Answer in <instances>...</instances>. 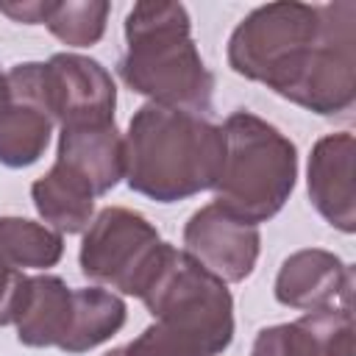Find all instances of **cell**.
I'll use <instances>...</instances> for the list:
<instances>
[{"label":"cell","mask_w":356,"mask_h":356,"mask_svg":"<svg viewBox=\"0 0 356 356\" xmlns=\"http://www.w3.org/2000/svg\"><path fill=\"white\" fill-rule=\"evenodd\" d=\"M56 167L75 175L95 197L108 195L125 178V139L114 120L58 128Z\"/></svg>","instance_id":"cell-12"},{"label":"cell","mask_w":356,"mask_h":356,"mask_svg":"<svg viewBox=\"0 0 356 356\" xmlns=\"http://www.w3.org/2000/svg\"><path fill=\"white\" fill-rule=\"evenodd\" d=\"M125 300L103 286H67L61 275H28L25 298L14 320L17 339L28 348L86 353L108 342L125 325Z\"/></svg>","instance_id":"cell-6"},{"label":"cell","mask_w":356,"mask_h":356,"mask_svg":"<svg viewBox=\"0 0 356 356\" xmlns=\"http://www.w3.org/2000/svg\"><path fill=\"white\" fill-rule=\"evenodd\" d=\"M53 125L44 61L6 70L0 78V164L8 170L36 164L50 145Z\"/></svg>","instance_id":"cell-8"},{"label":"cell","mask_w":356,"mask_h":356,"mask_svg":"<svg viewBox=\"0 0 356 356\" xmlns=\"http://www.w3.org/2000/svg\"><path fill=\"white\" fill-rule=\"evenodd\" d=\"M0 78H3V72H0Z\"/></svg>","instance_id":"cell-21"},{"label":"cell","mask_w":356,"mask_h":356,"mask_svg":"<svg viewBox=\"0 0 356 356\" xmlns=\"http://www.w3.org/2000/svg\"><path fill=\"white\" fill-rule=\"evenodd\" d=\"M31 200L39 217L64 236V234H83L89 228L97 197L86 184H81L75 175L53 164L42 178L31 184Z\"/></svg>","instance_id":"cell-14"},{"label":"cell","mask_w":356,"mask_h":356,"mask_svg":"<svg viewBox=\"0 0 356 356\" xmlns=\"http://www.w3.org/2000/svg\"><path fill=\"white\" fill-rule=\"evenodd\" d=\"M353 156H356L353 134L339 131L314 142L306 167V186L312 206L331 228L342 234L356 231Z\"/></svg>","instance_id":"cell-13"},{"label":"cell","mask_w":356,"mask_h":356,"mask_svg":"<svg viewBox=\"0 0 356 356\" xmlns=\"http://www.w3.org/2000/svg\"><path fill=\"white\" fill-rule=\"evenodd\" d=\"M103 356H197V353L189 345H184L175 334H170L167 328L153 323L136 339H131L125 345H117Z\"/></svg>","instance_id":"cell-18"},{"label":"cell","mask_w":356,"mask_h":356,"mask_svg":"<svg viewBox=\"0 0 356 356\" xmlns=\"http://www.w3.org/2000/svg\"><path fill=\"white\" fill-rule=\"evenodd\" d=\"M125 53L117 61L122 83L167 108L209 114L214 72L206 67L184 3L142 0L125 14Z\"/></svg>","instance_id":"cell-3"},{"label":"cell","mask_w":356,"mask_h":356,"mask_svg":"<svg viewBox=\"0 0 356 356\" xmlns=\"http://www.w3.org/2000/svg\"><path fill=\"white\" fill-rule=\"evenodd\" d=\"M108 11L106 0H47L42 25L67 47H92L106 33Z\"/></svg>","instance_id":"cell-16"},{"label":"cell","mask_w":356,"mask_h":356,"mask_svg":"<svg viewBox=\"0 0 356 356\" xmlns=\"http://www.w3.org/2000/svg\"><path fill=\"white\" fill-rule=\"evenodd\" d=\"M184 250L225 284L245 281L259 261V225L231 214L220 203L200 206L184 225Z\"/></svg>","instance_id":"cell-9"},{"label":"cell","mask_w":356,"mask_h":356,"mask_svg":"<svg viewBox=\"0 0 356 356\" xmlns=\"http://www.w3.org/2000/svg\"><path fill=\"white\" fill-rule=\"evenodd\" d=\"M125 139V184L156 203H178L214 189L225 136L203 114L145 103L134 111Z\"/></svg>","instance_id":"cell-2"},{"label":"cell","mask_w":356,"mask_h":356,"mask_svg":"<svg viewBox=\"0 0 356 356\" xmlns=\"http://www.w3.org/2000/svg\"><path fill=\"white\" fill-rule=\"evenodd\" d=\"M225 156L214 184V203L259 225L273 220L298 181V147L253 111H231L220 125Z\"/></svg>","instance_id":"cell-4"},{"label":"cell","mask_w":356,"mask_h":356,"mask_svg":"<svg viewBox=\"0 0 356 356\" xmlns=\"http://www.w3.org/2000/svg\"><path fill=\"white\" fill-rule=\"evenodd\" d=\"M167 245L145 214L125 206H106L83 231L78 264L95 286L142 298Z\"/></svg>","instance_id":"cell-7"},{"label":"cell","mask_w":356,"mask_h":356,"mask_svg":"<svg viewBox=\"0 0 356 356\" xmlns=\"http://www.w3.org/2000/svg\"><path fill=\"white\" fill-rule=\"evenodd\" d=\"M44 86L56 125L114 120L117 86L111 72L78 53H53L44 61Z\"/></svg>","instance_id":"cell-10"},{"label":"cell","mask_w":356,"mask_h":356,"mask_svg":"<svg viewBox=\"0 0 356 356\" xmlns=\"http://www.w3.org/2000/svg\"><path fill=\"white\" fill-rule=\"evenodd\" d=\"M228 67L317 117H348L356 106V3L259 6L231 31Z\"/></svg>","instance_id":"cell-1"},{"label":"cell","mask_w":356,"mask_h":356,"mask_svg":"<svg viewBox=\"0 0 356 356\" xmlns=\"http://www.w3.org/2000/svg\"><path fill=\"white\" fill-rule=\"evenodd\" d=\"M25 286H28V275L0 259V328L17 320L25 298Z\"/></svg>","instance_id":"cell-19"},{"label":"cell","mask_w":356,"mask_h":356,"mask_svg":"<svg viewBox=\"0 0 356 356\" xmlns=\"http://www.w3.org/2000/svg\"><path fill=\"white\" fill-rule=\"evenodd\" d=\"M47 0H0V14H6L11 22L22 25H42Z\"/></svg>","instance_id":"cell-20"},{"label":"cell","mask_w":356,"mask_h":356,"mask_svg":"<svg viewBox=\"0 0 356 356\" xmlns=\"http://www.w3.org/2000/svg\"><path fill=\"white\" fill-rule=\"evenodd\" d=\"M275 300L298 312H317L328 306L350 309L353 267L323 248H303L289 253L275 275Z\"/></svg>","instance_id":"cell-11"},{"label":"cell","mask_w":356,"mask_h":356,"mask_svg":"<svg viewBox=\"0 0 356 356\" xmlns=\"http://www.w3.org/2000/svg\"><path fill=\"white\" fill-rule=\"evenodd\" d=\"M64 256V236L28 217H0V259L17 270H47Z\"/></svg>","instance_id":"cell-15"},{"label":"cell","mask_w":356,"mask_h":356,"mask_svg":"<svg viewBox=\"0 0 356 356\" xmlns=\"http://www.w3.org/2000/svg\"><path fill=\"white\" fill-rule=\"evenodd\" d=\"M139 300L161 328L197 356H217L234 339V298L228 284L197 264L184 248L167 245Z\"/></svg>","instance_id":"cell-5"},{"label":"cell","mask_w":356,"mask_h":356,"mask_svg":"<svg viewBox=\"0 0 356 356\" xmlns=\"http://www.w3.org/2000/svg\"><path fill=\"white\" fill-rule=\"evenodd\" d=\"M250 356H323L312 323L303 317L292 323L267 325L256 334Z\"/></svg>","instance_id":"cell-17"}]
</instances>
